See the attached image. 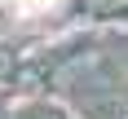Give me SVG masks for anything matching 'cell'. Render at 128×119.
<instances>
[{
    "label": "cell",
    "instance_id": "cell-1",
    "mask_svg": "<svg viewBox=\"0 0 128 119\" xmlns=\"http://www.w3.org/2000/svg\"><path fill=\"white\" fill-rule=\"evenodd\" d=\"M13 4H18L22 13H40V9H49L53 0H13Z\"/></svg>",
    "mask_w": 128,
    "mask_h": 119
}]
</instances>
